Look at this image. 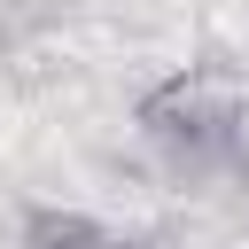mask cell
I'll use <instances>...</instances> for the list:
<instances>
[{
    "label": "cell",
    "instance_id": "3957f363",
    "mask_svg": "<svg viewBox=\"0 0 249 249\" xmlns=\"http://www.w3.org/2000/svg\"><path fill=\"white\" fill-rule=\"evenodd\" d=\"M109 249H148V241H109Z\"/></svg>",
    "mask_w": 249,
    "mask_h": 249
},
{
    "label": "cell",
    "instance_id": "7a4b0ae2",
    "mask_svg": "<svg viewBox=\"0 0 249 249\" xmlns=\"http://www.w3.org/2000/svg\"><path fill=\"white\" fill-rule=\"evenodd\" d=\"M16 249H109V226L86 210H62V202H31Z\"/></svg>",
    "mask_w": 249,
    "mask_h": 249
},
{
    "label": "cell",
    "instance_id": "6da1fadb",
    "mask_svg": "<svg viewBox=\"0 0 249 249\" xmlns=\"http://www.w3.org/2000/svg\"><path fill=\"white\" fill-rule=\"evenodd\" d=\"M140 140L187 179V171H226L249 163V86L226 62H187L140 93Z\"/></svg>",
    "mask_w": 249,
    "mask_h": 249
}]
</instances>
